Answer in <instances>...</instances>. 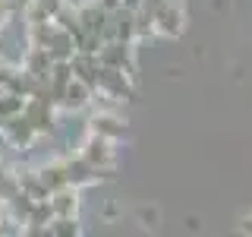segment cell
Segmentation results:
<instances>
[{
    "label": "cell",
    "instance_id": "6da1fadb",
    "mask_svg": "<svg viewBox=\"0 0 252 237\" xmlns=\"http://www.w3.org/2000/svg\"><path fill=\"white\" fill-rule=\"evenodd\" d=\"M54 101L47 98V95H29L26 98V108H22V114H26V120L35 126L38 136H44V133L54 130Z\"/></svg>",
    "mask_w": 252,
    "mask_h": 237
},
{
    "label": "cell",
    "instance_id": "7a4b0ae2",
    "mask_svg": "<svg viewBox=\"0 0 252 237\" xmlns=\"http://www.w3.org/2000/svg\"><path fill=\"white\" fill-rule=\"evenodd\" d=\"M0 139L6 142L10 149H29L32 142L38 139V133H35V126H32L26 120V114H19V117H10V120H0Z\"/></svg>",
    "mask_w": 252,
    "mask_h": 237
},
{
    "label": "cell",
    "instance_id": "3957f363",
    "mask_svg": "<svg viewBox=\"0 0 252 237\" xmlns=\"http://www.w3.org/2000/svg\"><path fill=\"white\" fill-rule=\"evenodd\" d=\"M98 63L110 70H123L132 76L136 63H132V41H104L98 47Z\"/></svg>",
    "mask_w": 252,
    "mask_h": 237
},
{
    "label": "cell",
    "instance_id": "277c9868",
    "mask_svg": "<svg viewBox=\"0 0 252 237\" xmlns=\"http://www.w3.org/2000/svg\"><path fill=\"white\" fill-rule=\"evenodd\" d=\"M79 155H82L94 171H107V168H114V161H117V155H114V142L104 139V136H94V133L82 142Z\"/></svg>",
    "mask_w": 252,
    "mask_h": 237
},
{
    "label": "cell",
    "instance_id": "5b68a950",
    "mask_svg": "<svg viewBox=\"0 0 252 237\" xmlns=\"http://www.w3.org/2000/svg\"><path fill=\"white\" fill-rule=\"evenodd\" d=\"M92 98H94V89H92L89 82H82L79 76H73L66 82V89H63L57 108H63V111H82V108L92 105Z\"/></svg>",
    "mask_w": 252,
    "mask_h": 237
},
{
    "label": "cell",
    "instance_id": "8992f818",
    "mask_svg": "<svg viewBox=\"0 0 252 237\" xmlns=\"http://www.w3.org/2000/svg\"><path fill=\"white\" fill-rule=\"evenodd\" d=\"M155 32H158V35H164V38L180 35V32H183V10L167 0V3L155 13Z\"/></svg>",
    "mask_w": 252,
    "mask_h": 237
},
{
    "label": "cell",
    "instance_id": "52a82bcc",
    "mask_svg": "<svg viewBox=\"0 0 252 237\" xmlns=\"http://www.w3.org/2000/svg\"><path fill=\"white\" fill-rule=\"evenodd\" d=\"M66 164V180H69V187H92V184H98V174L101 171H94L89 161H85L82 155H76V158H69V161H63Z\"/></svg>",
    "mask_w": 252,
    "mask_h": 237
},
{
    "label": "cell",
    "instance_id": "ba28073f",
    "mask_svg": "<svg viewBox=\"0 0 252 237\" xmlns=\"http://www.w3.org/2000/svg\"><path fill=\"white\" fill-rule=\"evenodd\" d=\"M92 133H94V136H104L110 142H117L126 133V123L117 114H110V111H98V114L92 117Z\"/></svg>",
    "mask_w": 252,
    "mask_h": 237
},
{
    "label": "cell",
    "instance_id": "9c48e42d",
    "mask_svg": "<svg viewBox=\"0 0 252 237\" xmlns=\"http://www.w3.org/2000/svg\"><path fill=\"white\" fill-rule=\"evenodd\" d=\"M47 202H51L54 215H76L79 212V190L66 184V187L54 190V193L47 196Z\"/></svg>",
    "mask_w": 252,
    "mask_h": 237
},
{
    "label": "cell",
    "instance_id": "30bf717a",
    "mask_svg": "<svg viewBox=\"0 0 252 237\" xmlns=\"http://www.w3.org/2000/svg\"><path fill=\"white\" fill-rule=\"evenodd\" d=\"M19 67L26 70L29 76H35V79H47V70H51V57H47L44 47H29V51L22 54Z\"/></svg>",
    "mask_w": 252,
    "mask_h": 237
},
{
    "label": "cell",
    "instance_id": "8fae6325",
    "mask_svg": "<svg viewBox=\"0 0 252 237\" xmlns=\"http://www.w3.org/2000/svg\"><path fill=\"white\" fill-rule=\"evenodd\" d=\"M44 51H47V57H51V60H69L76 54V41H73V35H69L66 29L57 26V32H54V38L47 41Z\"/></svg>",
    "mask_w": 252,
    "mask_h": 237
},
{
    "label": "cell",
    "instance_id": "7c38bea8",
    "mask_svg": "<svg viewBox=\"0 0 252 237\" xmlns=\"http://www.w3.org/2000/svg\"><path fill=\"white\" fill-rule=\"evenodd\" d=\"M38 177H41V184L47 187V193H54V190H60V187H66L69 180H66V164L63 161H47L38 168Z\"/></svg>",
    "mask_w": 252,
    "mask_h": 237
},
{
    "label": "cell",
    "instance_id": "4fadbf2b",
    "mask_svg": "<svg viewBox=\"0 0 252 237\" xmlns=\"http://www.w3.org/2000/svg\"><path fill=\"white\" fill-rule=\"evenodd\" d=\"M47 234H51V237H79V234H82V228H79V218L76 215H54L51 225H47Z\"/></svg>",
    "mask_w": 252,
    "mask_h": 237
},
{
    "label": "cell",
    "instance_id": "5bb4252c",
    "mask_svg": "<svg viewBox=\"0 0 252 237\" xmlns=\"http://www.w3.org/2000/svg\"><path fill=\"white\" fill-rule=\"evenodd\" d=\"M16 184H19L22 193H29L32 199H47V187L41 184V177H38V171H22V174H16Z\"/></svg>",
    "mask_w": 252,
    "mask_h": 237
},
{
    "label": "cell",
    "instance_id": "9a60e30c",
    "mask_svg": "<svg viewBox=\"0 0 252 237\" xmlns=\"http://www.w3.org/2000/svg\"><path fill=\"white\" fill-rule=\"evenodd\" d=\"M22 108H26V95H16V92H3V95H0V120L19 117Z\"/></svg>",
    "mask_w": 252,
    "mask_h": 237
},
{
    "label": "cell",
    "instance_id": "2e32d148",
    "mask_svg": "<svg viewBox=\"0 0 252 237\" xmlns=\"http://www.w3.org/2000/svg\"><path fill=\"white\" fill-rule=\"evenodd\" d=\"M10 19H13V16H10V10H6V3L0 0V32H3V26H6Z\"/></svg>",
    "mask_w": 252,
    "mask_h": 237
},
{
    "label": "cell",
    "instance_id": "e0dca14e",
    "mask_svg": "<svg viewBox=\"0 0 252 237\" xmlns=\"http://www.w3.org/2000/svg\"><path fill=\"white\" fill-rule=\"evenodd\" d=\"M0 95H3V89H0Z\"/></svg>",
    "mask_w": 252,
    "mask_h": 237
}]
</instances>
